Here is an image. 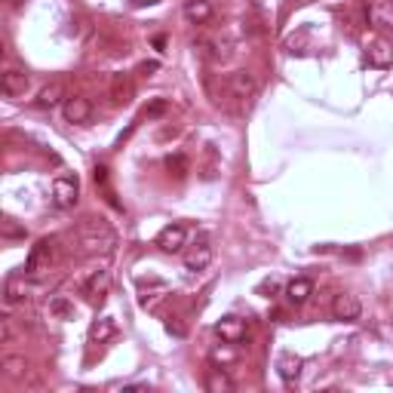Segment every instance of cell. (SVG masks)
I'll list each match as a JSON object with an SVG mask.
<instances>
[{
  "label": "cell",
  "instance_id": "obj_1",
  "mask_svg": "<svg viewBox=\"0 0 393 393\" xmlns=\"http://www.w3.org/2000/svg\"><path fill=\"white\" fill-rule=\"evenodd\" d=\"M77 243L83 255H111L117 249V233L105 219H83L77 224Z\"/></svg>",
  "mask_w": 393,
  "mask_h": 393
},
{
  "label": "cell",
  "instance_id": "obj_2",
  "mask_svg": "<svg viewBox=\"0 0 393 393\" xmlns=\"http://www.w3.org/2000/svg\"><path fill=\"white\" fill-rule=\"evenodd\" d=\"M228 93L237 102L240 111H246V108H252L255 96H258V80L249 71H233L228 77Z\"/></svg>",
  "mask_w": 393,
  "mask_h": 393
},
{
  "label": "cell",
  "instance_id": "obj_3",
  "mask_svg": "<svg viewBox=\"0 0 393 393\" xmlns=\"http://www.w3.org/2000/svg\"><path fill=\"white\" fill-rule=\"evenodd\" d=\"M77 200H80V181H77V175H71V172L56 175V179H53V206H58V209H74V206H77Z\"/></svg>",
  "mask_w": 393,
  "mask_h": 393
},
{
  "label": "cell",
  "instance_id": "obj_4",
  "mask_svg": "<svg viewBox=\"0 0 393 393\" xmlns=\"http://www.w3.org/2000/svg\"><path fill=\"white\" fill-rule=\"evenodd\" d=\"M332 316L341 323H356L359 316H363V304H359L356 295H350V292H341V295L332 298Z\"/></svg>",
  "mask_w": 393,
  "mask_h": 393
},
{
  "label": "cell",
  "instance_id": "obj_5",
  "mask_svg": "<svg viewBox=\"0 0 393 393\" xmlns=\"http://www.w3.org/2000/svg\"><path fill=\"white\" fill-rule=\"evenodd\" d=\"M215 335L221 341H228V344H240V341H246V335H249V326H246V320H240V316H221V320L215 323Z\"/></svg>",
  "mask_w": 393,
  "mask_h": 393
},
{
  "label": "cell",
  "instance_id": "obj_6",
  "mask_svg": "<svg viewBox=\"0 0 393 393\" xmlns=\"http://www.w3.org/2000/svg\"><path fill=\"white\" fill-rule=\"evenodd\" d=\"M49 258H53V243H49V240H40V243L31 249L28 262H25V277H40L44 271H49Z\"/></svg>",
  "mask_w": 393,
  "mask_h": 393
},
{
  "label": "cell",
  "instance_id": "obj_7",
  "mask_svg": "<svg viewBox=\"0 0 393 393\" xmlns=\"http://www.w3.org/2000/svg\"><path fill=\"white\" fill-rule=\"evenodd\" d=\"M185 243H188L185 224H166V228L157 233V246H160L163 252H169V255L181 252V249H185Z\"/></svg>",
  "mask_w": 393,
  "mask_h": 393
},
{
  "label": "cell",
  "instance_id": "obj_8",
  "mask_svg": "<svg viewBox=\"0 0 393 393\" xmlns=\"http://www.w3.org/2000/svg\"><path fill=\"white\" fill-rule=\"evenodd\" d=\"M366 58H369L372 68H390L393 65V44L387 37L369 40V46H366Z\"/></svg>",
  "mask_w": 393,
  "mask_h": 393
},
{
  "label": "cell",
  "instance_id": "obj_9",
  "mask_svg": "<svg viewBox=\"0 0 393 393\" xmlns=\"http://www.w3.org/2000/svg\"><path fill=\"white\" fill-rule=\"evenodd\" d=\"M62 111H65V120L68 123H86L89 117H93V102H89L86 96H68Z\"/></svg>",
  "mask_w": 393,
  "mask_h": 393
},
{
  "label": "cell",
  "instance_id": "obj_10",
  "mask_svg": "<svg viewBox=\"0 0 393 393\" xmlns=\"http://www.w3.org/2000/svg\"><path fill=\"white\" fill-rule=\"evenodd\" d=\"M0 89H4V96H10V98L25 96V89H28V74L19 71V68H6L4 77H0Z\"/></svg>",
  "mask_w": 393,
  "mask_h": 393
},
{
  "label": "cell",
  "instance_id": "obj_11",
  "mask_svg": "<svg viewBox=\"0 0 393 393\" xmlns=\"http://www.w3.org/2000/svg\"><path fill=\"white\" fill-rule=\"evenodd\" d=\"M185 19L191 25H209L215 19V6L209 4V0H185Z\"/></svg>",
  "mask_w": 393,
  "mask_h": 393
},
{
  "label": "cell",
  "instance_id": "obj_12",
  "mask_svg": "<svg viewBox=\"0 0 393 393\" xmlns=\"http://www.w3.org/2000/svg\"><path fill=\"white\" fill-rule=\"evenodd\" d=\"M369 22L381 31H393V0H372L369 4Z\"/></svg>",
  "mask_w": 393,
  "mask_h": 393
},
{
  "label": "cell",
  "instance_id": "obj_13",
  "mask_svg": "<svg viewBox=\"0 0 393 393\" xmlns=\"http://www.w3.org/2000/svg\"><path fill=\"white\" fill-rule=\"evenodd\" d=\"M65 102H68V89H65L62 80L46 83V86L37 93V108H58V105H65Z\"/></svg>",
  "mask_w": 393,
  "mask_h": 393
},
{
  "label": "cell",
  "instance_id": "obj_14",
  "mask_svg": "<svg viewBox=\"0 0 393 393\" xmlns=\"http://www.w3.org/2000/svg\"><path fill=\"white\" fill-rule=\"evenodd\" d=\"M25 298H28V283H25V271H22V273H13V277H6V283H4V301H6V307L22 304Z\"/></svg>",
  "mask_w": 393,
  "mask_h": 393
},
{
  "label": "cell",
  "instance_id": "obj_15",
  "mask_svg": "<svg viewBox=\"0 0 393 393\" xmlns=\"http://www.w3.org/2000/svg\"><path fill=\"white\" fill-rule=\"evenodd\" d=\"M314 295V280L311 277H295V280H289L286 283V298L292 301V304H307Z\"/></svg>",
  "mask_w": 393,
  "mask_h": 393
},
{
  "label": "cell",
  "instance_id": "obj_16",
  "mask_svg": "<svg viewBox=\"0 0 393 393\" xmlns=\"http://www.w3.org/2000/svg\"><path fill=\"white\" fill-rule=\"evenodd\" d=\"M203 387H206L209 393H233V387H237V384H233V378L221 369V366H215V369H209V372H206Z\"/></svg>",
  "mask_w": 393,
  "mask_h": 393
},
{
  "label": "cell",
  "instance_id": "obj_17",
  "mask_svg": "<svg viewBox=\"0 0 393 393\" xmlns=\"http://www.w3.org/2000/svg\"><path fill=\"white\" fill-rule=\"evenodd\" d=\"M212 255H215L212 246H209V243H200V246H194V249H191V252L185 255V267H188L191 273L206 271V267L212 264Z\"/></svg>",
  "mask_w": 393,
  "mask_h": 393
},
{
  "label": "cell",
  "instance_id": "obj_18",
  "mask_svg": "<svg viewBox=\"0 0 393 393\" xmlns=\"http://www.w3.org/2000/svg\"><path fill=\"white\" fill-rule=\"evenodd\" d=\"M108 286H111V273L108 271H93V277L86 280V286H83V292L89 295V301H102Z\"/></svg>",
  "mask_w": 393,
  "mask_h": 393
},
{
  "label": "cell",
  "instance_id": "obj_19",
  "mask_svg": "<svg viewBox=\"0 0 393 393\" xmlns=\"http://www.w3.org/2000/svg\"><path fill=\"white\" fill-rule=\"evenodd\" d=\"M117 335V323L114 316H98V320L89 326V338L96 341V344H105V341H111Z\"/></svg>",
  "mask_w": 393,
  "mask_h": 393
},
{
  "label": "cell",
  "instance_id": "obj_20",
  "mask_svg": "<svg viewBox=\"0 0 393 393\" xmlns=\"http://www.w3.org/2000/svg\"><path fill=\"white\" fill-rule=\"evenodd\" d=\"M277 372H280L283 384H295L298 375H301V359H298L295 354H283V356L277 359Z\"/></svg>",
  "mask_w": 393,
  "mask_h": 393
},
{
  "label": "cell",
  "instance_id": "obj_21",
  "mask_svg": "<svg viewBox=\"0 0 393 393\" xmlns=\"http://www.w3.org/2000/svg\"><path fill=\"white\" fill-rule=\"evenodd\" d=\"M0 369H4L6 378H22V375H25V356L6 354L4 359H0Z\"/></svg>",
  "mask_w": 393,
  "mask_h": 393
},
{
  "label": "cell",
  "instance_id": "obj_22",
  "mask_svg": "<svg viewBox=\"0 0 393 393\" xmlns=\"http://www.w3.org/2000/svg\"><path fill=\"white\" fill-rule=\"evenodd\" d=\"M49 314H53L56 320H71V316H74V304L65 295H53V298H49Z\"/></svg>",
  "mask_w": 393,
  "mask_h": 393
},
{
  "label": "cell",
  "instance_id": "obj_23",
  "mask_svg": "<svg viewBox=\"0 0 393 393\" xmlns=\"http://www.w3.org/2000/svg\"><path fill=\"white\" fill-rule=\"evenodd\" d=\"M111 98H114V105H127L129 98H132V83H129L127 77H114Z\"/></svg>",
  "mask_w": 393,
  "mask_h": 393
},
{
  "label": "cell",
  "instance_id": "obj_24",
  "mask_svg": "<svg viewBox=\"0 0 393 393\" xmlns=\"http://www.w3.org/2000/svg\"><path fill=\"white\" fill-rule=\"evenodd\" d=\"M237 344H228V341H221V347H212V363H237V350H233Z\"/></svg>",
  "mask_w": 393,
  "mask_h": 393
},
{
  "label": "cell",
  "instance_id": "obj_25",
  "mask_svg": "<svg viewBox=\"0 0 393 393\" xmlns=\"http://www.w3.org/2000/svg\"><path fill=\"white\" fill-rule=\"evenodd\" d=\"M0 237H4V240H25V237H28V231H25L22 224H15L13 219H4V221H0Z\"/></svg>",
  "mask_w": 393,
  "mask_h": 393
},
{
  "label": "cell",
  "instance_id": "obj_26",
  "mask_svg": "<svg viewBox=\"0 0 393 393\" xmlns=\"http://www.w3.org/2000/svg\"><path fill=\"white\" fill-rule=\"evenodd\" d=\"M0 344H13V323L0 320Z\"/></svg>",
  "mask_w": 393,
  "mask_h": 393
},
{
  "label": "cell",
  "instance_id": "obj_27",
  "mask_svg": "<svg viewBox=\"0 0 393 393\" xmlns=\"http://www.w3.org/2000/svg\"><path fill=\"white\" fill-rule=\"evenodd\" d=\"M277 289H280V283H277V280H264L262 286H258V292H262L264 298H271V295H273V292H277Z\"/></svg>",
  "mask_w": 393,
  "mask_h": 393
},
{
  "label": "cell",
  "instance_id": "obj_28",
  "mask_svg": "<svg viewBox=\"0 0 393 393\" xmlns=\"http://www.w3.org/2000/svg\"><path fill=\"white\" fill-rule=\"evenodd\" d=\"M10 4H13V6H19V4H22V0H10Z\"/></svg>",
  "mask_w": 393,
  "mask_h": 393
}]
</instances>
